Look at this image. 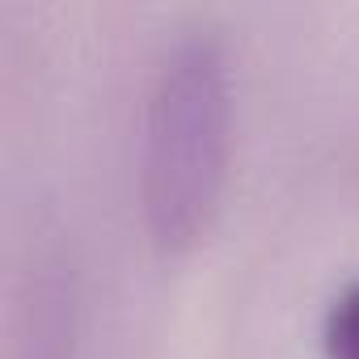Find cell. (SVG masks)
Masks as SVG:
<instances>
[{
    "label": "cell",
    "instance_id": "2",
    "mask_svg": "<svg viewBox=\"0 0 359 359\" xmlns=\"http://www.w3.org/2000/svg\"><path fill=\"white\" fill-rule=\"evenodd\" d=\"M81 296L76 271L55 245H39L18 275L9 317V359H76Z\"/></svg>",
    "mask_w": 359,
    "mask_h": 359
},
{
    "label": "cell",
    "instance_id": "1",
    "mask_svg": "<svg viewBox=\"0 0 359 359\" xmlns=\"http://www.w3.org/2000/svg\"><path fill=\"white\" fill-rule=\"evenodd\" d=\"M233 85L216 30H187L156 64L144 106L140 203L152 241L191 250L216 220L229 182Z\"/></svg>",
    "mask_w": 359,
    "mask_h": 359
},
{
    "label": "cell",
    "instance_id": "3",
    "mask_svg": "<svg viewBox=\"0 0 359 359\" xmlns=\"http://www.w3.org/2000/svg\"><path fill=\"white\" fill-rule=\"evenodd\" d=\"M325 355L330 359H359V279L330 304V317H325Z\"/></svg>",
    "mask_w": 359,
    "mask_h": 359
}]
</instances>
